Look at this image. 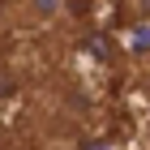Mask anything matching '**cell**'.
<instances>
[{"mask_svg": "<svg viewBox=\"0 0 150 150\" xmlns=\"http://www.w3.org/2000/svg\"><path fill=\"white\" fill-rule=\"evenodd\" d=\"M22 4L30 9L35 22H56L60 13H64V0H22Z\"/></svg>", "mask_w": 150, "mask_h": 150, "instance_id": "6da1fadb", "label": "cell"}, {"mask_svg": "<svg viewBox=\"0 0 150 150\" xmlns=\"http://www.w3.org/2000/svg\"><path fill=\"white\" fill-rule=\"evenodd\" d=\"M9 35V9H4V4H0V39Z\"/></svg>", "mask_w": 150, "mask_h": 150, "instance_id": "7a4b0ae2", "label": "cell"}, {"mask_svg": "<svg viewBox=\"0 0 150 150\" xmlns=\"http://www.w3.org/2000/svg\"><path fill=\"white\" fill-rule=\"evenodd\" d=\"M4 90H9V73L0 69V94H4Z\"/></svg>", "mask_w": 150, "mask_h": 150, "instance_id": "3957f363", "label": "cell"}, {"mask_svg": "<svg viewBox=\"0 0 150 150\" xmlns=\"http://www.w3.org/2000/svg\"><path fill=\"white\" fill-rule=\"evenodd\" d=\"M142 13H146V17H150V0H142Z\"/></svg>", "mask_w": 150, "mask_h": 150, "instance_id": "277c9868", "label": "cell"}]
</instances>
